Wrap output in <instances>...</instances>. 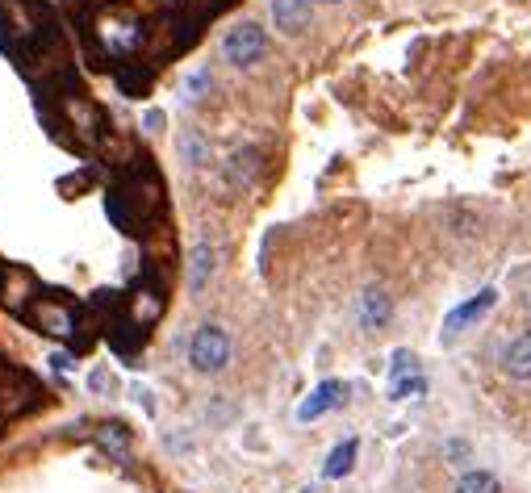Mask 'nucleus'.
<instances>
[{
  "label": "nucleus",
  "mask_w": 531,
  "mask_h": 493,
  "mask_svg": "<svg viewBox=\"0 0 531 493\" xmlns=\"http://www.w3.org/2000/svg\"><path fill=\"white\" fill-rule=\"evenodd\" d=\"M92 34H97L101 42V51L109 59H122L130 63L138 55V46L147 42V30H143V21H138L134 13H122V9H109L97 17V26H92Z\"/></svg>",
  "instance_id": "obj_1"
},
{
  "label": "nucleus",
  "mask_w": 531,
  "mask_h": 493,
  "mask_svg": "<svg viewBox=\"0 0 531 493\" xmlns=\"http://www.w3.org/2000/svg\"><path fill=\"white\" fill-rule=\"evenodd\" d=\"M34 331L42 335H51V339H67V343H76V331H80V310L67 297H55V293H38L30 301V310L21 314Z\"/></svg>",
  "instance_id": "obj_2"
},
{
  "label": "nucleus",
  "mask_w": 531,
  "mask_h": 493,
  "mask_svg": "<svg viewBox=\"0 0 531 493\" xmlns=\"http://www.w3.org/2000/svg\"><path fill=\"white\" fill-rule=\"evenodd\" d=\"M189 364L197 372H205V377H214V372H222L230 364V339L218 322H201L193 339H189Z\"/></svg>",
  "instance_id": "obj_3"
},
{
  "label": "nucleus",
  "mask_w": 531,
  "mask_h": 493,
  "mask_svg": "<svg viewBox=\"0 0 531 493\" xmlns=\"http://www.w3.org/2000/svg\"><path fill=\"white\" fill-rule=\"evenodd\" d=\"M264 51H268V34L256 26V21H243V26H235V30L222 38V59H230L235 67L260 63Z\"/></svg>",
  "instance_id": "obj_4"
},
{
  "label": "nucleus",
  "mask_w": 531,
  "mask_h": 493,
  "mask_svg": "<svg viewBox=\"0 0 531 493\" xmlns=\"http://www.w3.org/2000/svg\"><path fill=\"white\" fill-rule=\"evenodd\" d=\"M494 305H498V289H494V285H486L481 293H473L469 301H460L456 310L444 318V343H452L460 331H469L473 322H481V318H486V314L494 310Z\"/></svg>",
  "instance_id": "obj_5"
},
{
  "label": "nucleus",
  "mask_w": 531,
  "mask_h": 493,
  "mask_svg": "<svg viewBox=\"0 0 531 493\" xmlns=\"http://www.w3.org/2000/svg\"><path fill=\"white\" fill-rule=\"evenodd\" d=\"M164 285H138L130 297H126V322L138 326V331H151V326L164 318Z\"/></svg>",
  "instance_id": "obj_6"
},
{
  "label": "nucleus",
  "mask_w": 531,
  "mask_h": 493,
  "mask_svg": "<svg viewBox=\"0 0 531 493\" xmlns=\"http://www.w3.org/2000/svg\"><path fill=\"white\" fill-rule=\"evenodd\" d=\"M356 318L368 335H377L381 326H389V318H394V297H389L381 285H368L356 301Z\"/></svg>",
  "instance_id": "obj_7"
},
{
  "label": "nucleus",
  "mask_w": 531,
  "mask_h": 493,
  "mask_svg": "<svg viewBox=\"0 0 531 493\" xmlns=\"http://www.w3.org/2000/svg\"><path fill=\"white\" fill-rule=\"evenodd\" d=\"M38 280L26 272V268H5V285H0V297H5V305L13 314H26L30 301L38 297Z\"/></svg>",
  "instance_id": "obj_8"
},
{
  "label": "nucleus",
  "mask_w": 531,
  "mask_h": 493,
  "mask_svg": "<svg viewBox=\"0 0 531 493\" xmlns=\"http://www.w3.org/2000/svg\"><path fill=\"white\" fill-rule=\"evenodd\" d=\"M260 176V151L256 147H239L230 151V159L222 163V180L230 184V189H251Z\"/></svg>",
  "instance_id": "obj_9"
},
{
  "label": "nucleus",
  "mask_w": 531,
  "mask_h": 493,
  "mask_svg": "<svg viewBox=\"0 0 531 493\" xmlns=\"http://www.w3.org/2000/svg\"><path fill=\"white\" fill-rule=\"evenodd\" d=\"M343 402H348V385H343V381H322V385L306 397V402H302L297 418H302V422H314V418H322L327 410H335V406H343Z\"/></svg>",
  "instance_id": "obj_10"
},
{
  "label": "nucleus",
  "mask_w": 531,
  "mask_h": 493,
  "mask_svg": "<svg viewBox=\"0 0 531 493\" xmlns=\"http://www.w3.org/2000/svg\"><path fill=\"white\" fill-rule=\"evenodd\" d=\"M310 9H314V0H272V21H276V30L302 34V30L310 26Z\"/></svg>",
  "instance_id": "obj_11"
},
{
  "label": "nucleus",
  "mask_w": 531,
  "mask_h": 493,
  "mask_svg": "<svg viewBox=\"0 0 531 493\" xmlns=\"http://www.w3.org/2000/svg\"><path fill=\"white\" fill-rule=\"evenodd\" d=\"M502 372L511 381H531V331L515 335L502 351Z\"/></svg>",
  "instance_id": "obj_12"
},
{
  "label": "nucleus",
  "mask_w": 531,
  "mask_h": 493,
  "mask_svg": "<svg viewBox=\"0 0 531 493\" xmlns=\"http://www.w3.org/2000/svg\"><path fill=\"white\" fill-rule=\"evenodd\" d=\"M176 155L184 159V168H205V163H210V138L197 126H184L176 134Z\"/></svg>",
  "instance_id": "obj_13"
},
{
  "label": "nucleus",
  "mask_w": 531,
  "mask_h": 493,
  "mask_svg": "<svg viewBox=\"0 0 531 493\" xmlns=\"http://www.w3.org/2000/svg\"><path fill=\"white\" fill-rule=\"evenodd\" d=\"M356 456H360V439H343V443H335L331 448V456H327V464H322V477L327 481H343L356 468Z\"/></svg>",
  "instance_id": "obj_14"
},
{
  "label": "nucleus",
  "mask_w": 531,
  "mask_h": 493,
  "mask_svg": "<svg viewBox=\"0 0 531 493\" xmlns=\"http://www.w3.org/2000/svg\"><path fill=\"white\" fill-rule=\"evenodd\" d=\"M214 268H218V251H214L210 243H197V247H193V255H189V289H193V293H201L205 285H210Z\"/></svg>",
  "instance_id": "obj_15"
},
{
  "label": "nucleus",
  "mask_w": 531,
  "mask_h": 493,
  "mask_svg": "<svg viewBox=\"0 0 531 493\" xmlns=\"http://www.w3.org/2000/svg\"><path fill=\"white\" fill-rule=\"evenodd\" d=\"M210 88H214L210 67H197V72H189V76L180 80V88H176L180 97H176V101H180L184 109H193V105H201V101H205V92H210Z\"/></svg>",
  "instance_id": "obj_16"
},
{
  "label": "nucleus",
  "mask_w": 531,
  "mask_h": 493,
  "mask_svg": "<svg viewBox=\"0 0 531 493\" xmlns=\"http://www.w3.org/2000/svg\"><path fill=\"white\" fill-rule=\"evenodd\" d=\"M118 84H122V92L126 97H147V88H151V72L138 59H130L122 72H118Z\"/></svg>",
  "instance_id": "obj_17"
},
{
  "label": "nucleus",
  "mask_w": 531,
  "mask_h": 493,
  "mask_svg": "<svg viewBox=\"0 0 531 493\" xmlns=\"http://www.w3.org/2000/svg\"><path fill=\"white\" fill-rule=\"evenodd\" d=\"M456 493H502V481L486 468H469L465 477L456 481Z\"/></svg>",
  "instance_id": "obj_18"
},
{
  "label": "nucleus",
  "mask_w": 531,
  "mask_h": 493,
  "mask_svg": "<svg viewBox=\"0 0 531 493\" xmlns=\"http://www.w3.org/2000/svg\"><path fill=\"white\" fill-rule=\"evenodd\" d=\"M97 439H101V448L109 456H126L130 452V431L122 427V422H105V427L97 431Z\"/></svg>",
  "instance_id": "obj_19"
},
{
  "label": "nucleus",
  "mask_w": 531,
  "mask_h": 493,
  "mask_svg": "<svg viewBox=\"0 0 531 493\" xmlns=\"http://www.w3.org/2000/svg\"><path fill=\"white\" fill-rule=\"evenodd\" d=\"M419 393H427V377L414 372V377H398L389 385V402H406V397H419Z\"/></svg>",
  "instance_id": "obj_20"
},
{
  "label": "nucleus",
  "mask_w": 531,
  "mask_h": 493,
  "mask_svg": "<svg viewBox=\"0 0 531 493\" xmlns=\"http://www.w3.org/2000/svg\"><path fill=\"white\" fill-rule=\"evenodd\" d=\"M230 5H235V0H180V9L189 13V17H197V21H210L222 9H230Z\"/></svg>",
  "instance_id": "obj_21"
},
{
  "label": "nucleus",
  "mask_w": 531,
  "mask_h": 493,
  "mask_svg": "<svg viewBox=\"0 0 531 493\" xmlns=\"http://www.w3.org/2000/svg\"><path fill=\"white\" fill-rule=\"evenodd\" d=\"M414 372H419V356H414L410 347H398L394 351V364H389V377H414Z\"/></svg>",
  "instance_id": "obj_22"
},
{
  "label": "nucleus",
  "mask_w": 531,
  "mask_h": 493,
  "mask_svg": "<svg viewBox=\"0 0 531 493\" xmlns=\"http://www.w3.org/2000/svg\"><path fill=\"white\" fill-rule=\"evenodd\" d=\"M444 456H448V464H469V456H473V448H469V439H448L444 443Z\"/></svg>",
  "instance_id": "obj_23"
},
{
  "label": "nucleus",
  "mask_w": 531,
  "mask_h": 493,
  "mask_svg": "<svg viewBox=\"0 0 531 493\" xmlns=\"http://www.w3.org/2000/svg\"><path fill=\"white\" fill-rule=\"evenodd\" d=\"M113 372L109 368H92V377H88V389H97V393H113Z\"/></svg>",
  "instance_id": "obj_24"
},
{
  "label": "nucleus",
  "mask_w": 531,
  "mask_h": 493,
  "mask_svg": "<svg viewBox=\"0 0 531 493\" xmlns=\"http://www.w3.org/2000/svg\"><path fill=\"white\" fill-rule=\"evenodd\" d=\"M147 130H151V134H155V130H164V113H159V109L147 113Z\"/></svg>",
  "instance_id": "obj_25"
},
{
  "label": "nucleus",
  "mask_w": 531,
  "mask_h": 493,
  "mask_svg": "<svg viewBox=\"0 0 531 493\" xmlns=\"http://www.w3.org/2000/svg\"><path fill=\"white\" fill-rule=\"evenodd\" d=\"M0 285H5V264H0Z\"/></svg>",
  "instance_id": "obj_26"
}]
</instances>
